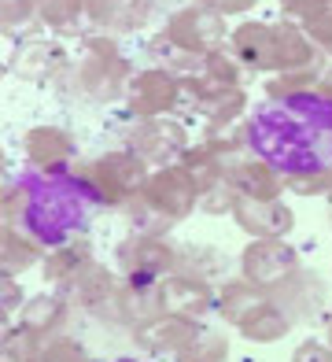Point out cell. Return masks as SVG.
I'll list each match as a JSON object with an SVG mask.
<instances>
[{
  "instance_id": "1",
  "label": "cell",
  "mask_w": 332,
  "mask_h": 362,
  "mask_svg": "<svg viewBox=\"0 0 332 362\" xmlns=\"http://www.w3.org/2000/svg\"><path fill=\"white\" fill-rule=\"evenodd\" d=\"M244 141L285 177L332 174V96L314 89L270 96L247 115Z\"/></svg>"
},
{
  "instance_id": "2",
  "label": "cell",
  "mask_w": 332,
  "mask_h": 362,
  "mask_svg": "<svg viewBox=\"0 0 332 362\" xmlns=\"http://www.w3.org/2000/svg\"><path fill=\"white\" fill-rule=\"evenodd\" d=\"M96 204L104 200L81 174L63 167H37L19 177L15 196L8 200V215L33 244L63 248L74 233L89 226Z\"/></svg>"
},
{
  "instance_id": "3",
  "label": "cell",
  "mask_w": 332,
  "mask_h": 362,
  "mask_svg": "<svg viewBox=\"0 0 332 362\" xmlns=\"http://www.w3.org/2000/svg\"><path fill=\"white\" fill-rule=\"evenodd\" d=\"M247 274L255 277V281H277V277H285L292 267H295V255L288 248H280V244H255L251 252H247Z\"/></svg>"
},
{
  "instance_id": "4",
  "label": "cell",
  "mask_w": 332,
  "mask_h": 362,
  "mask_svg": "<svg viewBox=\"0 0 332 362\" xmlns=\"http://www.w3.org/2000/svg\"><path fill=\"white\" fill-rule=\"evenodd\" d=\"M240 222L251 229V233H259V237H277V233H285V229L292 226V215L285 207H244Z\"/></svg>"
},
{
  "instance_id": "5",
  "label": "cell",
  "mask_w": 332,
  "mask_h": 362,
  "mask_svg": "<svg viewBox=\"0 0 332 362\" xmlns=\"http://www.w3.org/2000/svg\"><path fill=\"white\" fill-rule=\"evenodd\" d=\"M137 93H141V96H137V104H141V107H159V104L170 100V96H166V93H170V86H166L159 74L141 78V81H137Z\"/></svg>"
},
{
  "instance_id": "6",
  "label": "cell",
  "mask_w": 332,
  "mask_h": 362,
  "mask_svg": "<svg viewBox=\"0 0 332 362\" xmlns=\"http://www.w3.org/2000/svg\"><path fill=\"white\" fill-rule=\"evenodd\" d=\"M247 337H262V340H270V337H277V333H285V322L280 318H273L270 310H262V315L251 322L247 318V329H244Z\"/></svg>"
},
{
  "instance_id": "7",
  "label": "cell",
  "mask_w": 332,
  "mask_h": 362,
  "mask_svg": "<svg viewBox=\"0 0 332 362\" xmlns=\"http://www.w3.org/2000/svg\"><path fill=\"white\" fill-rule=\"evenodd\" d=\"M295 362H332V358H328L321 348H314V344H307V348H299Z\"/></svg>"
},
{
  "instance_id": "8",
  "label": "cell",
  "mask_w": 332,
  "mask_h": 362,
  "mask_svg": "<svg viewBox=\"0 0 332 362\" xmlns=\"http://www.w3.org/2000/svg\"><path fill=\"white\" fill-rule=\"evenodd\" d=\"M114 362H137V358H114Z\"/></svg>"
}]
</instances>
